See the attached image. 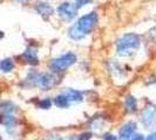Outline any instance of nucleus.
<instances>
[{"mask_svg":"<svg viewBox=\"0 0 156 140\" xmlns=\"http://www.w3.org/2000/svg\"><path fill=\"white\" fill-rule=\"evenodd\" d=\"M140 46V38L139 35L129 33L123 35L117 42V53L121 56H128L136 50Z\"/></svg>","mask_w":156,"mask_h":140,"instance_id":"nucleus-1","label":"nucleus"},{"mask_svg":"<svg viewBox=\"0 0 156 140\" xmlns=\"http://www.w3.org/2000/svg\"><path fill=\"white\" fill-rule=\"evenodd\" d=\"M75 62H76V55L73 53H67L51 63V69L53 71H62Z\"/></svg>","mask_w":156,"mask_h":140,"instance_id":"nucleus-2","label":"nucleus"},{"mask_svg":"<svg viewBox=\"0 0 156 140\" xmlns=\"http://www.w3.org/2000/svg\"><path fill=\"white\" fill-rule=\"evenodd\" d=\"M96 22H98V14L95 12H92V13H89L87 15H83L82 18H80L76 26H78V28L80 31L87 35L95 28Z\"/></svg>","mask_w":156,"mask_h":140,"instance_id":"nucleus-3","label":"nucleus"},{"mask_svg":"<svg viewBox=\"0 0 156 140\" xmlns=\"http://www.w3.org/2000/svg\"><path fill=\"white\" fill-rule=\"evenodd\" d=\"M30 79L34 82V85L39 86L42 90H48L54 84V77L49 74H37L32 72L30 75Z\"/></svg>","mask_w":156,"mask_h":140,"instance_id":"nucleus-4","label":"nucleus"},{"mask_svg":"<svg viewBox=\"0 0 156 140\" xmlns=\"http://www.w3.org/2000/svg\"><path fill=\"white\" fill-rule=\"evenodd\" d=\"M78 8L75 5H72L69 2H63L58 7V13L59 16L62 19L63 21H70L73 20L76 15Z\"/></svg>","mask_w":156,"mask_h":140,"instance_id":"nucleus-5","label":"nucleus"},{"mask_svg":"<svg viewBox=\"0 0 156 140\" xmlns=\"http://www.w3.org/2000/svg\"><path fill=\"white\" fill-rule=\"evenodd\" d=\"M156 122V109L153 106H149L143 111L142 115V123L146 127H149Z\"/></svg>","mask_w":156,"mask_h":140,"instance_id":"nucleus-6","label":"nucleus"},{"mask_svg":"<svg viewBox=\"0 0 156 140\" xmlns=\"http://www.w3.org/2000/svg\"><path fill=\"white\" fill-rule=\"evenodd\" d=\"M136 131V124L133 122H129L121 128L120 131V135L123 140L132 139V137L134 135V132Z\"/></svg>","mask_w":156,"mask_h":140,"instance_id":"nucleus-7","label":"nucleus"},{"mask_svg":"<svg viewBox=\"0 0 156 140\" xmlns=\"http://www.w3.org/2000/svg\"><path fill=\"white\" fill-rule=\"evenodd\" d=\"M34 8H35V11L39 13L40 15L45 16V18L51 16L53 14V12H54L53 7H52L51 5H48V4H45V2H39V4H37Z\"/></svg>","mask_w":156,"mask_h":140,"instance_id":"nucleus-8","label":"nucleus"},{"mask_svg":"<svg viewBox=\"0 0 156 140\" xmlns=\"http://www.w3.org/2000/svg\"><path fill=\"white\" fill-rule=\"evenodd\" d=\"M21 58H23L25 62H28V63H31V64H38V63H39V58H38L37 52L31 49V48H28V49L21 55Z\"/></svg>","mask_w":156,"mask_h":140,"instance_id":"nucleus-9","label":"nucleus"},{"mask_svg":"<svg viewBox=\"0 0 156 140\" xmlns=\"http://www.w3.org/2000/svg\"><path fill=\"white\" fill-rule=\"evenodd\" d=\"M63 96H66L69 101H74V102H80L82 101V95L79 92V91H75V90H72V89H66L62 92Z\"/></svg>","mask_w":156,"mask_h":140,"instance_id":"nucleus-10","label":"nucleus"},{"mask_svg":"<svg viewBox=\"0 0 156 140\" xmlns=\"http://www.w3.org/2000/svg\"><path fill=\"white\" fill-rule=\"evenodd\" d=\"M68 35H69V38L72 40H81L86 36L85 33H82V32L79 29L78 26H73L69 29V32H68Z\"/></svg>","mask_w":156,"mask_h":140,"instance_id":"nucleus-11","label":"nucleus"},{"mask_svg":"<svg viewBox=\"0 0 156 140\" xmlns=\"http://www.w3.org/2000/svg\"><path fill=\"white\" fill-rule=\"evenodd\" d=\"M126 109L128 110L129 112L134 113L137 110V102L134 98L133 96H128L126 98Z\"/></svg>","mask_w":156,"mask_h":140,"instance_id":"nucleus-12","label":"nucleus"},{"mask_svg":"<svg viewBox=\"0 0 156 140\" xmlns=\"http://www.w3.org/2000/svg\"><path fill=\"white\" fill-rule=\"evenodd\" d=\"M68 103H69V99L66 97V96H63V95H60V96H58L56 98L54 99V104L58 106V108H67L68 106Z\"/></svg>","mask_w":156,"mask_h":140,"instance_id":"nucleus-13","label":"nucleus"},{"mask_svg":"<svg viewBox=\"0 0 156 140\" xmlns=\"http://www.w3.org/2000/svg\"><path fill=\"white\" fill-rule=\"evenodd\" d=\"M0 68H1V70H2L4 72H8V71L13 70L14 63H13V61H12L11 58H5V60H2L1 63H0Z\"/></svg>","mask_w":156,"mask_h":140,"instance_id":"nucleus-14","label":"nucleus"},{"mask_svg":"<svg viewBox=\"0 0 156 140\" xmlns=\"http://www.w3.org/2000/svg\"><path fill=\"white\" fill-rule=\"evenodd\" d=\"M1 110H2V113L4 115H11L14 111V108H13V105L11 103H4Z\"/></svg>","mask_w":156,"mask_h":140,"instance_id":"nucleus-15","label":"nucleus"},{"mask_svg":"<svg viewBox=\"0 0 156 140\" xmlns=\"http://www.w3.org/2000/svg\"><path fill=\"white\" fill-rule=\"evenodd\" d=\"M51 105H52V102L49 99H42V101H40L38 103V106L41 108V109H49Z\"/></svg>","mask_w":156,"mask_h":140,"instance_id":"nucleus-16","label":"nucleus"},{"mask_svg":"<svg viewBox=\"0 0 156 140\" xmlns=\"http://www.w3.org/2000/svg\"><path fill=\"white\" fill-rule=\"evenodd\" d=\"M93 0H75V6H76V8H81L83 7L85 5H87V4H90Z\"/></svg>","mask_w":156,"mask_h":140,"instance_id":"nucleus-17","label":"nucleus"},{"mask_svg":"<svg viewBox=\"0 0 156 140\" xmlns=\"http://www.w3.org/2000/svg\"><path fill=\"white\" fill-rule=\"evenodd\" d=\"M90 133H86V134H81L80 135V138H79V140H89L90 139Z\"/></svg>","mask_w":156,"mask_h":140,"instance_id":"nucleus-18","label":"nucleus"},{"mask_svg":"<svg viewBox=\"0 0 156 140\" xmlns=\"http://www.w3.org/2000/svg\"><path fill=\"white\" fill-rule=\"evenodd\" d=\"M130 140H144V138H143V135H141V134H134Z\"/></svg>","mask_w":156,"mask_h":140,"instance_id":"nucleus-19","label":"nucleus"},{"mask_svg":"<svg viewBox=\"0 0 156 140\" xmlns=\"http://www.w3.org/2000/svg\"><path fill=\"white\" fill-rule=\"evenodd\" d=\"M103 140H117L114 135H112V134H106L105 137H103Z\"/></svg>","mask_w":156,"mask_h":140,"instance_id":"nucleus-20","label":"nucleus"},{"mask_svg":"<svg viewBox=\"0 0 156 140\" xmlns=\"http://www.w3.org/2000/svg\"><path fill=\"white\" fill-rule=\"evenodd\" d=\"M146 140H156V133H150Z\"/></svg>","mask_w":156,"mask_h":140,"instance_id":"nucleus-21","label":"nucleus"},{"mask_svg":"<svg viewBox=\"0 0 156 140\" xmlns=\"http://www.w3.org/2000/svg\"><path fill=\"white\" fill-rule=\"evenodd\" d=\"M47 140H60V137H56V135H51V137H48Z\"/></svg>","mask_w":156,"mask_h":140,"instance_id":"nucleus-22","label":"nucleus"},{"mask_svg":"<svg viewBox=\"0 0 156 140\" xmlns=\"http://www.w3.org/2000/svg\"><path fill=\"white\" fill-rule=\"evenodd\" d=\"M16 1H19V2H21V4H26V2H28L30 0H16Z\"/></svg>","mask_w":156,"mask_h":140,"instance_id":"nucleus-23","label":"nucleus"},{"mask_svg":"<svg viewBox=\"0 0 156 140\" xmlns=\"http://www.w3.org/2000/svg\"><path fill=\"white\" fill-rule=\"evenodd\" d=\"M69 140H74V139H69Z\"/></svg>","mask_w":156,"mask_h":140,"instance_id":"nucleus-24","label":"nucleus"}]
</instances>
